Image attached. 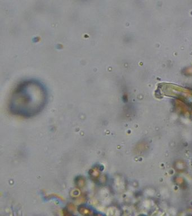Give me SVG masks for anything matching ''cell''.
I'll return each mask as SVG.
<instances>
[{
    "instance_id": "cell-1",
    "label": "cell",
    "mask_w": 192,
    "mask_h": 216,
    "mask_svg": "<svg viewBox=\"0 0 192 216\" xmlns=\"http://www.w3.org/2000/svg\"><path fill=\"white\" fill-rule=\"evenodd\" d=\"M47 100L44 86L37 81L28 80L17 86L10 100L11 112L18 116L29 117L40 113Z\"/></svg>"
},
{
    "instance_id": "cell-2",
    "label": "cell",
    "mask_w": 192,
    "mask_h": 216,
    "mask_svg": "<svg viewBox=\"0 0 192 216\" xmlns=\"http://www.w3.org/2000/svg\"><path fill=\"white\" fill-rule=\"evenodd\" d=\"M81 212H85V214H91V212L90 211V210H86L85 208H82V210H81Z\"/></svg>"
}]
</instances>
